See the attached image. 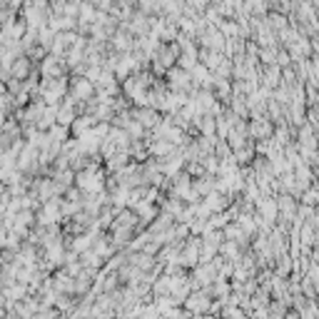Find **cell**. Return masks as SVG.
Returning <instances> with one entry per match:
<instances>
[{
	"mask_svg": "<svg viewBox=\"0 0 319 319\" xmlns=\"http://www.w3.org/2000/svg\"><path fill=\"white\" fill-rule=\"evenodd\" d=\"M207 294H192L190 299H187V309H192V312H204L207 309Z\"/></svg>",
	"mask_w": 319,
	"mask_h": 319,
	"instance_id": "cell-1",
	"label": "cell"
}]
</instances>
